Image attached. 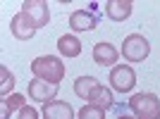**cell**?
I'll use <instances>...</instances> for the list:
<instances>
[{"instance_id":"6da1fadb","label":"cell","mask_w":160,"mask_h":119,"mask_svg":"<svg viewBox=\"0 0 160 119\" xmlns=\"http://www.w3.org/2000/svg\"><path fill=\"white\" fill-rule=\"evenodd\" d=\"M31 74L33 79H41V81H48V83H55V86H60V81L65 79V64H62L60 57H55V55H41L31 62Z\"/></svg>"},{"instance_id":"7a4b0ae2","label":"cell","mask_w":160,"mask_h":119,"mask_svg":"<svg viewBox=\"0 0 160 119\" xmlns=\"http://www.w3.org/2000/svg\"><path fill=\"white\" fill-rule=\"evenodd\" d=\"M129 107L136 119H160V98L155 93H136L129 98Z\"/></svg>"},{"instance_id":"3957f363","label":"cell","mask_w":160,"mask_h":119,"mask_svg":"<svg viewBox=\"0 0 160 119\" xmlns=\"http://www.w3.org/2000/svg\"><path fill=\"white\" fill-rule=\"evenodd\" d=\"M148 53H151V43L141 33H129L124 38V43H122V57L127 62H132V64L143 62L148 57Z\"/></svg>"},{"instance_id":"277c9868","label":"cell","mask_w":160,"mask_h":119,"mask_svg":"<svg viewBox=\"0 0 160 119\" xmlns=\"http://www.w3.org/2000/svg\"><path fill=\"white\" fill-rule=\"evenodd\" d=\"M110 86L117 93H132L136 86V72L129 64H115L110 69Z\"/></svg>"},{"instance_id":"5b68a950","label":"cell","mask_w":160,"mask_h":119,"mask_svg":"<svg viewBox=\"0 0 160 119\" xmlns=\"http://www.w3.org/2000/svg\"><path fill=\"white\" fill-rule=\"evenodd\" d=\"M58 91H60V86L48 83V81H41V79H31V81H29V86H27L29 98H31L33 102H41V105L58 100Z\"/></svg>"},{"instance_id":"8992f818","label":"cell","mask_w":160,"mask_h":119,"mask_svg":"<svg viewBox=\"0 0 160 119\" xmlns=\"http://www.w3.org/2000/svg\"><path fill=\"white\" fill-rule=\"evenodd\" d=\"M10 31H12V36L17 40H31L33 36H36V31H38V26L33 24V19L27 12L19 10V12L12 17V21H10Z\"/></svg>"},{"instance_id":"52a82bcc","label":"cell","mask_w":160,"mask_h":119,"mask_svg":"<svg viewBox=\"0 0 160 119\" xmlns=\"http://www.w3.org/2000/svg\"><path fill=\"white\" fill-rule=\"evenodd\" d=\"M22 12H27L38 29L48 26V21H50V7H48L46 0H24L22 2Z\"/></svg>"},{"instance_id":"ba28073f","label":"cell","mask_w":160,"mask_h":119,"mask_svg":"<svg viewBox=\"0 0 160 119\" xmlns=\"http://www.w3.org/2000/svg\"><path fill=\"white\" fill-rule=\"evenodd\" d=\"M98 26V17L91 10H74L69 14V29L72 31H93Z\"/></svg>"},{"instance_id":"9c48e42d","label":"cell","mask_w":160,"mask_h":119,"mask_svg":"<svg viewBox=\"0 0 160 119\" xmlns=\"http://www.w3.org/2000/svg\"><path fill=\"white\" fill-rule=\"evenodd\" d=\"M117 57H120V53H117V48H115L112 43L100 40V43L93 45V62H96V64L112 67V64H117Z\"/></svg>"},{"instance_id":"30bf717a","label":"cell","mask_w":160,"mask_h":119,"mask_svg":"<svg viewBox=\"0 0 160 119\" xmlns=\"http://www.w3.org/2000/svg\"><path fill=\"white\" fill-rule=\"evenodd\" d=\"M100 88H103V83H100L96 76H79V79L74 81V93H77V98L86 100V102H91V98H93Z\"/></svg>"},{"instance_id":"8fae6325","label":"cell","mask_w":160,"mask_h":119,"mask_svg":"<svg viewBox=\"0 0 160 119\" xmlns=\"http://www.w3.org/2000/svg\"><path fill=\"white\" fill-rule=\"evenodd\" d=\"M43 119H74V110L69 102L65 100H53V102H46L43 110H41Z\"/></svg>"},{"instance_id":"7c38bea8","label":"cell","mask_w":160,"mask_h":119,"mask_svg":"<svg viewBox=\"0 0 160 119\" xmlns=\"http://www.w3.org/2000/svg\"><path fill=\"white\" fill-rule=\"evenodd\" d=\"M132 10H134L132 0H108L105 2V14L112 21H124L132 14Z\"/></svg>"},{"instance_id":"4fadbf2b","label":"cell","mask_w":160,"mask_h":119,"mask_svg":"<svg viewBox=\"0 0 160 119\" xmlns=\"http://www.w3.org/2000/svg\"><path fill=\"white\" fill-rule=\"evenodd\" d=\"M58 53H60L62 57H67V60L79 57L81 55V40L77 38V36H72V33H65V36L58 38Z\"/></svg>"},{"instance_id":"5bb4252c","label":"cell","mask_w":160,"mask_h":119,"mask_svg":"<svg viewBox=\"0 0 160 119\" xmlns=\"http://www.w3.org/2000/svg\"><path fill=\"white\" fill-rule=\"evenodd\" d=\"M91 102H93L96 107H100V110H105V112H108V110L115 105V100H112V91L103 86V88H100V91L93 95V98H91Z\"/></svg>"},{"instance_id":"9a60e30c","label":"cell","mask_w":160,"mask_h":119,"mask_svg":"<svg viewBox=\"0 0 160 119\" xmlns=\"http://www.w3.org/2000/svg\"><path fill=\"white\" fill-rule=\"evenodd\" d=\"M77 117H79V119H105V110L96 107L93 102H86V105L77 112Z\"/></svg>"},{"instance_id":"2e32d148","label":"cell","mask_w":160,"mask_h":119,"mask_svg":"<svg viewBox=\"0 0 160 119\" xmlns=\"http://www.w3.org/2000/svg\"><path fill=\"white\" fill-rule=\"evenodd\" d=\"M12 88H14V76L10 74L7 67H0V93H2V98H7Z\"/></svg>"},{"instance_id":"e0dca14e","label":"cell","mask_w":160,"mask_h":119,"mask_svg":"<svg viewBox=\"0 0 160 119\" xmlns=\"http://www.w3.org/2000/svg\"><path fill=\"white\" fill-rule=\"evenodd\" d=\"M2 102H5L10 110H22V107H27V98H24V95H19V93H12V95L2 98Z\"/></svg>"},{"instance_id":"ac0fdd59","label":"cell","mask_w":160,"mask_h":119,"mask_svg":"<svg viewBox=\"0 0 160 119\" xmlns=\"http://www.w3.org/2000/svg\"><path fill=\"white\" fill-rule=\"evenodd\" d=\"M17 119H38V110L31 107V105H27V107H22V110H19V117H17Z\"/></svg>"},{"instance_id":"d6986e66","label":"cell","mask_w":160,"mask_h":119,"mask_svg":"<svg viewBox=\"0 0 160 119\" xmlns=\"http://www.w3.org/2000/svg\"><path fill=\"white\" fill-rule=\"evenodd\" d=\"M10 112H12V110H10L5 102H0V119H7V117H10Z\"/></svg>"},{"instance_id":"ffe728a7","label":"cell","mask_w":160,"mask_h":119,"mask_svg":"<svg viewBox=\"0 0 160 119\" xmlns=\"http://www.w3.org/2000/svg\"><path fill=\"white\" fill-rule=\"evenodd\" d=\"M117 119H136V117H129V114H120Z\"/></svg>"}]
</instances>
